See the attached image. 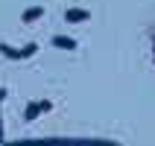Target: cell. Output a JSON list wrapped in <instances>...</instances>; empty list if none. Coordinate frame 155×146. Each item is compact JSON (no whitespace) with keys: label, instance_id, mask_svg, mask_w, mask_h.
I'll return each mask as SVG.
<instances>
[{"label":"cell","instance_id":"1","mask_svg":"<svg viewBox=\"0 0 155 146\" xmlns=\"http://www.w3.org/2000/svg\"><path fill=\"white\" fill-rule=\"evenodd\" d=\"M50 108H53L50 102H29V105H26V114H24V120H26V123H32V120H35V117H38L41 111H50Z\"/></svg>","mask_w":155,"mask_h":146},{"label":"cell","instance_id":"2","mask_svg":"<svg viewBox=\"0 0 155 146\" xmlns=\"http://www.w3.org/2000/svg\"><path fill=\"white\" fill-rule=\"evenodd\" d=\"M88 18H91L88 9H68V12H64V21H68V24H82Z\"/></svg>","mask_w":155,"mask_h":146},{"label":"cell","instance_id":"3","mask_svg":"<svg viewBox=\"0 0 155 146\" xmlns=\"http://www.w3.org/2000/svg\"><path fill=\"white\" fill-rule=\"evenodd\" d=\"M53 47H59V50H76V41L68 38V35H56L53 38Z\"/></svg>","mask_w":155,"mask_h":146},{"label":"cell","instance_id":"4","mask_svg":"<svg viewBox=\"0 0 155 146\" xmlns=\"http://www.w3.org/2000/svg\"><path fill=\"white\" fill-rule=\"evenodd\" d=\"M38 18H44V9L32 6V9H26L24 15H21V21H24V24H32V21H38Z\"/></svg>","mask_w":155,"mask_h":146},{"label":"cell","instance_id":"5","mask_svg":"<svg viewBox=\"0 0 155 146\" xmlns=\"http://www.w3.org/2000/svg\"><path fill=\"white\" fill-rule=\"evenodd\" d=\"M0 56H6V59L18 61V59H21V50H15V47H9V44H0Z\"/></svg>","mask_w":155,"mask_h":146},{"label":"cell","instance_id":"6","mask_svg":"<svg viewBox=\"0 0 155 146\" xmlns=\"http://www.w3.org/2000/svg\"><path fill=\"white\" fill-rule=\"evenodd\" d=\"M29 56H35V44H26L24 50H21V59H29Z\"/></svg>","mask_w":155,"mask_h":146},{"label":"cell","instance_id":"7","mask_svg":"<svg viewBox=\"0 0 155 146\" xmlns=\"http://www.w3.org/2000/svg\"><path fill=\"white\" fill-rule=\"evenodd\" d=\"M6 140V135H3V117H0V143Z\"/></svg>","mask_w":155,"mask_h":146},{"label":"cell","instance_id":"8","mask_svg":"<svg viewBox=\"0 0 155 146\" xmlns=\"http://www.w3.org/2000/svg\"><path fill=\"white\" fill-rule=\"evenodd\" d=\"M3 99H6V88H0V102H3Z\"/></svg>","mask_w":155,"mask_h":146}]
</instances>
